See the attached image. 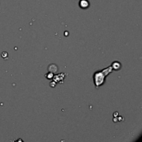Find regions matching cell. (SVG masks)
Masks as SVG:
<instances>
[{"mask_svg":"<svg viewBox=\"0 0 142 142\" xmlns=\"http://www.w3.org/2000/svg\"><path fill=\"white\" fill-rule=\"evenodd\" d=\"M89 6V3L87 0H80V8L85 9L87 8Z\"/></svg>","mask_w":142,"mask_h":142,"instance_id":"6da1fadb","label":"cell"},{"mask_svg":"<svg viewBox=\"0 0 142 142\" xmlns=\"http://www.w3.org/2000/svg\"><path fill=\"white\" fill-rule=\"evenodd\" d=\"M2 58H6V57L8 56V53H7V52H3L2 54Z\"/></svg>","mask_w":142,"mask_h":142,"instance_id":"7a4b0ae2","label":"cell"}]
</instances>
